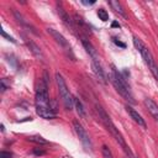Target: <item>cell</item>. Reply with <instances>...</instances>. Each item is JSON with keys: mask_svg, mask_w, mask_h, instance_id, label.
<instances>
[{"mask_svg": "<svg viewBox=\"0 0 158 158\" xmlns=\"http://www.w3.org/2000/svg\"><path fill=\"white\" fill-rule=\"evenodd\" d=\"M107 2H109V5H110L116 12H118L121 16L126 17V12H125V10H123V7H122V5H121L120 1H117V0H109Z\"/></svg>", "mask_w": 158, "mask_h": 158, "instance_id": "4fadbf2b", "label": "cell"}, {"mask_svg": "<svg viewBox=\"0 0 158 158\" xmlns=\"http://www.w3.org/2000/svg\"><path fill=\"white\" fill-rule=\"evenodd\" d=\"M58 15H59V17L62 19V21L65 23V26H67V27H70V28H72V31H74L73 21H72V19L69 17V15L64 11V9H63L62 6H58Z\"/></svg>", "mask_w": 158, "mask_h": 158, "instance_id": "8fae6325", "label": "cell"}, {"mask_svg": "<svg viewBox=\"0 0 158 158\" xmlns=\"http://www.w3.org/2000/svg\"><path fill=\"white\" fill-rule=\"evenodd\" d=\"M110 80L111 83L114 84L115 89L117 90V93L125 99L127 100L128 102L131 104H135L136 100L131 93V89H130V85L127 84V81L125 80V78L121 75V73L115 68V65L111 67V73H110Z\"/></svg>", "mask_w": 158, "mask_h": 158, "instance_id": "7a4b0ae2", "label": "cell"}, {"mask_svg": "<svg viewBox=\"0 0 158 158\" xmlns=\"http://www.w3.org/2000/svg\"><path fill=\"white\" fill-rule=\"evenodd\" d=\"M112 26H114V27H120V25H118L117 22H114V23H112Z\"/></svg>", "mask_w": 158, "mask_h": 158, "instance_id": "cb8c5ba5", "label": "cell"}, {"mask_svg": "<svg viewBox=\"0 0 158 158\" xmlns=\"http://www.w3.org/2000/svg\"><path fill=\"white\" fill-rule=\"evenodd\" d=\"M98 16H99V19H100L101 21H107V20H109V14H107L106 10H104V9H99V10H98Z\"/></svg>", "mask_w": 158, "mask_h": 158, "instance_id": "e0dca14e", "label": "cell"}, {"mask_svg": "<svg viewBox=\"0 0 158 158\" xmlns=\"http://www.w3.org/2000/svg\"><path fill=\"white\" fill-rule=\"evenodd\" d=\"M28 141L35 142V143H38V144H47V143H48V142H47L43 137H41V136H31V137H28Z\"/></svg>", "mask_w": 158, "mask_h": 158, "instance_id": "2e32d148", "label": "cell"}, {"mask_svg": "<svg viewBox=\"0 0 158 158\" xmlns=\"http://www.w3.org/2000/svg\"><path fill=\"white\" fill-rule=\"evenodd\" d=\"M95 107H96V112H98V115H99V118H100V121L104 123V126L106 127V130L114 136V138L118 142V144H120L122 148L127 147V144H126V142H125L122 135H121L120 131L116 128V126L114 125V122L111 121V118H110V116L106 114V111H105L100 105H96Z\"/></svg>", "mask_w": 158, "mask_h": 158, "instance_id": "3957f363", "label": "cell"}, {"mask_svg": "<svg viewBox=\"0 0 158 158\" xmlns=\"http://www.w3.org/2000/svg\"><path fill=\"white\" fill-rule=\"evenodd\" d=\"M73 127H74V131H75V133H77V136L79 137V139H80V142L83 143V146L85 147V149H91V141H90V138H89V135L86 133V131H85V128L83 127V125L79 122V121H77V120H74L73 121Z\"/></svg>", "mask_w": 158, "mask_h": 158, "instance_id": "8992f818", "label": "cell"}, {"mask_svg": "<svg viewBox=\"0 0 158 158\" xmlns=\"http://www.w3.org/2000/svg\"><path fill=\"white\" fill-rule=\"evenodd\" d=\"M126 109H127V112L130 114L131 118H132V120H133L138 126H141V127H143V128H147V125H146L144 118H142V116H141L136 110H133L131 106H127Z\"/></svg>", "mask_w": 158, "mask_h": 158, "instance_id": "9c48e42d", "label": "cell"}, {"mask_svg": "<svg viewBox=\"0 0 158 158\" xmlns=\"http://www.w3.org/2000/svg\"><path fill=\"white\" fill-rule=\"evenodd\" d=\"M36 112L40 117L46 120H52L56 117L57 112L51 107V100L48 96V80L40 79L36 89Z\"/></svg>", "mask_w": 158, "mask_h": 158, "instance_id": "6da1fadb", "label": "cell"}, {"mask_svg": "<svg viewBox=\"0 0 158 158\" xmlns=\"http://www.w3.org/2000/svg\"><path fill=\"white\" fill-rule=\"evenodd\" d=\"M143 102H144V106L147 107L148 112L158 121V105H157L152 99H149V98H146V99L143 100Z\"/></svg>", "mask_w": 158, "mask_h": 158, "instance_id": "30bf717a", "label": "cell"}, {"mask_svg": "<svg viewBox=\"0 0 158 158\" xmlns=\"http://www.w3.org/2000/svg\"><path fill=\"white\" fill-rule=\"evenodd\" d=\"M47 32L52 36V38L59 44V46H62L63 48H65V49H70V47H69V43H68V41L65 40V37L62 35V33H59L57 30H54V28H52V27H48L47 28Z\"/></svg>", "mask_w": 158, "mask_h": 158, "instance_id": "52a82bcc", "label": "cell"}, {"mask_svg": "<svg viewBox=\"0 0 158 158\" xmlns=\"http://www.w3.org/2000/svg\"><path fill=\"white\" fill-rule=\"evenodd\" d=\"M26 44H27V47L30 48L31 53H32L35 57H37V58H40V59H43V53H42L41 48H40L33 41H31V40H26Z\"/></svg>", "mask_w": 158, "mask_h": 158, "instance_id": "7c38bea8", "label": "cell"}, {"mask_svg": "<svg viewBox=\"0 0 158 158\" xmlns=\"http://www.w3.org/2000/svg\"><path fill=\"white\" fill-rule=\"evenodd\" d=\"M35 153H36V154H43L42 151H35Z\"/></svg>", "mask_w": 158, "mask_h": 158, "instance_id": "d4e9b609", "label": "cell"}, {"mask_svg": "<svg viewBox=\"0 0 158 158\" xmlns=\"http://www.w3.org/2000/svg\"><path fill=\"white\" fill-rule=\"evenodd\" d=\"M114 42H115V43H116L117 46H120V47H123V48L126 47V44H125V43H122V42H120V41H117L116 38H114Z\"/></svg>", "mask_w": 158, "mask_h": 158, "instance_id": "7402d4cb", "label": "cell"}, {"mask_svg": "<svg viewBox=\"0 0 158 158\" xmlns=\"http://www.w3.org/2000/svg\"><path fill=\"white\" fill-rule=\"evenodd\" d=\"M0 158H11V153L10 152H6V151H1Z\"/></svg>", "mask_w": 158, "mask_h": 158, "instance_id": "44dd1931", "label": "cell"}, {"mask_svg": "<svg viewBox=\"0 0 158 158\" xmlns=\"http://www.w3.org/2000/svg\"><path fill=\"white\" fill-rule=\"evenodd\" d=\"M81 2H83L84 5H93L95 1H94V0H91V1H88V0H81Z\"/></svg>", "mask_w": 158, "mask_h": 158, "instance_id": "603a6c76", "label": "cell"}, {"mask_svg": "<svg viewBox=\"0 0 158 158\" xmlns=\"http://www.w3.org/2000/svg\"><path fill=\"white\" fill-rule=\"evenodd\" d=\"M56 81H57V86H58V90H59V95L63 100V104H64V107L67 110H72L73 106H74V98L72 96L68 86H67V83L64 80V78L62 77L60 73H57L56 74Z\"/></svg>", "mask_w": 158, "mask_h": 158, "instance_id": "277c9868", "label": "cell"}, {"mask_svg": "<svg viewBox=\"0 0 158 158\" xmlns=\"http://www.w3.org/2000/svg\"><path fill=\"white\" fill-rule=\"evenodd\" d=\"M101 151H102V157L104 158H114V156H112V153H111V151L107 146H102Z\"/></svg>", "mask_w": 158, "mask_h": 158, "instance_id": "ac0fdd59", "label": "cell"}, {"mask_svg": "<svg viewBox=\"0 0 158 158\" xmlns=\"http://www.w3.org/2000/svg\"><path fill=\"white\" fill-rule=\"evenodd\" d=\"M81 43H83V46L85 47L86 52L93 57V59H96V58H95V49H94V47H93L91 43H90L85 37H83V36H81Z\"/></svg>", "mask_w": 158, "mask_h": 158, "instance_id": "5bb4252c", "label": "cell"}, {"mask_svg": "<svg viewBox=\"0 0 158 158\" xmlns=\"http://www.w3.org/2000/svg\"><path fill=\"white\" fill-rule=\"evenodd\" d=\"M133 44H135V47L138 49V52L141 53V56H142V58L144 59V62H146V64L149 67L152 63H154V59H153V56H152V53H151V51L148 49V47L138 38V37H133Z\"/></svg>", "mask_w": 158, "mask_h": 158, "instance_id": "5b68a950", "label": "cell"}, {"mask_svg": "<svg viewBox=\"0 0 158 158\" xmlns=\"http://www.w3.org/2000/svg\"><path fill=\"white\" fill-rule=\"evenodd\" d=\"M91 65H93V70H94V73H95L96 78H98V79H99L101 83L106 84V83H107V78H106V74H105L104 69L101 68L100 63H99L96 59H93V62H91Z\"/></svg>", "mask_w": 158, "mask_h": 158, "instance_id": "ba28073f", "label": "cell"}, {"mask_svg": "<svg viewBox=\"0 0 158 158\" xmlns=\"http://www.w3.org/2000/svg\"><path fill=\"white\" fill-rule=\"evenodd\" d=\"M0 32H1V36H2L4 38H6L7 41H10V42H12V43H16V40H15L14 37H11L10 35H7V33L5 32V30H2V28H1V31H0Z\"/></svg>", "mask_w": 158, "mask_h": 158, "instance_id": "ffe728a7", "label": "cell"}, {"mask_svg": "<svg viewBox=\"0 0 158 158\" xmlns=\"http://www.w3.org/2000/svg\"><path fill=\"white\" fill-rule=\"evenodd\" d=\"M74 107H75V110L80 117H85V109L83 106V102L78 98H74Z\"/></svg>", "mask_w": 158, "mask_h": 158, "instance_id": "9a60e30c", "label": "cell"}, {"mask_svg": "<svg viewBox=\"0 0 158 158\" xmlns=\"http://www.w3.org/2000/svg\"><path fill=\"white\" fill-rule=\"evenodd\" d=\"M149 70H151V73L153 74V77L158 80V65H157L156 63H152V64L149 65Z\"/></svg>", "mask_w": 158, "mask_h": 158, "instance_id": "d6986e66", "label": "cell"}]
</instances>
